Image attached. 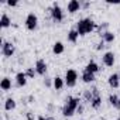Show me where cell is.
<instances>
[{
	"instance_id": "cell-1",
	"label": "cell",
	"mask_w": 120,
	"mask_h": 120,
	"mask_svg": "<svg viewBox=\"0 0 120 120\" xmlns=\"http://www.w3.org/2000/svg\"><path fill=\"white\" fill-rule=\"evenodd\" d=\"M79 105H81V99L78 96H67L65 103H64V106L61 109L62 116L64 117H72L76 113V109H78Z\"/></svg>"
},
{
	"instance_id": "cell-2",
	"label": "cell",
	"mask_w": 120,
	"mask_h": 120,
	"mask_svg": "<svg viewBox=\"0 0 120 120\" xmlns=\"http://www.w3.org/2000/svg\"><path fill=\"white\" fill-rule=\"evenodd\" d=\"M75 28L79 33V35H86V34H90L93 30H96L98 26L90 17H85V19H81V20L76 21V27Z\"/></svg>"
},
{
	"instance_id": "cell-3",
	"label": "cell",
	"mask_w": 120,
	"mask_h": 120,
	"mask_svg": "<svg viewBox=\"0 0 120 120\" xmlns=\"http://www.w3.org/2000/svg\"><path fill=\"white\" fill-rule=\"evenodd\" d=\"M48 11H49V17H51V20H52L54 23H61V21L64 20V11H62L61 7H59L58 3H54V4L48 9Z\"/></svg>"
},
{
	"instance_id": "cell-4",
	"label": "cell",
	"mask_w": 120,
	"mask_h": 120,
	"mask_svg": "<svg viewBox=\"0 0 120 120\" xmlns=\"http://www.w3.org/2000/svg\"><path fill=\"white\" fill-rule=\"evenodd\" d=\"M2 42V55L4 58H11L16 54V45L11 41H4V40H0Z\"/></svg>"
},
{
	"instance_id": "cell-5",
	"label": "cell",
	"mask_w": 120,
	"mask_h": 120,
	"mask_svg": "<svg viewBox=\"0 0 120 120\" xmlns=\"http://www.w3.org/2000/svg\"><path fill=\"white\" fill-rule=\"evenodd\" d=\"M65 86L67 88H75L76 86V82H78V72L75 69H68L65 72Z\"/></svg>"
},
{
	"instance_id": "cell-6",
	"label": "cell",
	"mask_w": 120,
	"mask_h": 120,
	"mask_svg": "<svg viewBox=\"0 0 120 120\" xmlns=\"http://www.w3.org/2000/svg\"><path fill=\"white\" fill-rule=\"evenodd\" d=\"M24 24H26V28L28 31H35L37 27H38V17H37V14L35 13H28L27 17H26Z\"/></svg>"
},
{
	"instance_id": "cell-7",
	"label": "cell",
	"mask_w": 120,
	"mask_h": 120,
	"mask_svg": "<svg viewBox=\"0 0 120 120\" xmlns=\"http://www.w3.org/2000/svg\"><path fill=\"white\" fill-rule=\"evenodd\" d=\"M35 71H37V75H40V76H47V72H48V65H47V62L44 61V59H37L35 61Z\"/></svg>"
},
{
	"instance_id": "cell-8",
	"label": "cell",
	"mask_w": 120,
	"mask_h": 120,
	"mask_svg": "<svg viewBox=\"0 0 120 120\" xmlns=\"http://www.w3.org/2000/svg\"><path fill=\"white\" fill-rule=\"evenodd\" d=\"M102 62H103V65L107 67V68L113 67L114 62H116V55H114V52H112V51L105 52V54L102 55Z\"/></svg>"
},
{
	"instance_id": "cell-9",
	"label": "cell",
	"mask_w": 120,
	"mask_h": 120,
	"mask_svg": "<svg viewBox=\"0 0 120 120\" xmlns=\"http://www.w3.org/2000/svg\"><path fill=\"white\" fill-rule=\"evenodd\" d=\"M107 85H109L112 89H119V88H120V78H119V74H117V72L109 75V78H107Z\"/></svg>"
},
{
	"instance_id": "cell-10",
	"label": "cell",
	"mask_w": 120,
	"mask_h": 120,
	"mask_svg": "<svg viewBox=\"0 0 120 120\" xmlns=\"http://www.w3.org/2000/svg\"><path fill=\"white\" fill-rule=\"evenodd\" d=\"M14 79H16V86L17 88H24L27 85V76H26V72H23V71L17 72Z\"/></svg>"
},
{
	"instance_id": "cell-11",
	"label": "cell",
	"mask_w": 120,
	"mask_h": 120,
	"mask_svg": "<svg viewBox=\"0 0 120 120\" xmlns=\"http://www.w3.org/2000/svg\"><path fill=\"white\" fill-rule=\"evenodd\" d=\"M81 9H82V6H81V2H78V0H71V2H68V4H67V10H68L69 14H75Z\"/></svg>"
},
{
	"instance_id": "cell-12",
	"label": "cell",
	"mask_w": 120,
	"mask_h": 120,
	"mask_svg": "<svg viewBox=\"0 0 120 120\" xmlns=\"http://www.w3.org/2000/svg\"><path fill=\"white\" fill-rule=\"evenodd\" d=\"M83 71H85V72H90V74H95V75H96L98 72H100V71H102V68H100L95 61H89V62L86 64V67L83 68Z\"/></svg>"
},
{
	"instance_id": "cell-13",
	"label": "cell",
	"mask_w": 120,
	"mask_h": 120,
	"mask_svg": "<svg viewBox=\"0 0 120 120\" xmlns=\"http://www.w3.org/2000/svg\"><path fill=\"white\" fill-rule=\"evenodd\" d=\"M64 86H65V81H64V78H61V76H55L54 78V83H52V88L56 90V92H61L62 89H64Z\"/></svg>"
},
{
	"instance_id": "cell-14",
	"label": "cell",
	"mask_w": 120,
	"mask_h": 120,
	"mask_svg": "<svg viewBox=\"0 0 120 120\" xmlns=\"http://www.w3.org/2000/svg\"><path fill=\"white\" fill-rule=\"evenodd\" d=\"M64 52H65V45H64V42H61V41L54 42V45H52V54H54V55H61V54H64Z\"/></svg>"
},
{
	"instance_id": "cell-15",
	"label": "cell",
	"mask_w": 120,
	"mask_h": 120,
	"mask_svg": "<svg viewBox=\"0 0 120 120\" xmlns=\"http://www.w3.org/2000/svg\"><path fill=\"white\" fill-rule=\"evenodd\" d=\"M109 103H110V106H113L116 110H120V98L116 95V93H110L109 95Z\"/></svg>"
},
{
	"instance_id": "cell-16",
	"label": "cell",
	"mask_w": 120,
	"mask_h": 120,
	"mask_svg": "<svg viewBox=\"0 0 120 120\" xmlns=\"http://www.w3.org/2000/svg\"><path fill=\"white\" fill-rule=\"evenodd\" d=\"M100 40H102L105 44H112V42L116 40V35H114L112 31H106V33H103V34L100 35Z\"/></svg>"
},
{
	"instance_id": "cell-17",
	"label": "cell",
	"mask_w": 120,
	"mask_h": 120,
	"mask_svg": "<svg viewBox=\"0 0 120 120\" xmlns=\"http://www.w3.org/2000/svg\"><path fill=\"white\" fill-rule=\"evenodd\" d=\"M16 107H17V102L13 98H7L4 100V110L6 112H13Z\"/></svg>"
},
{
	"instance_id": "cell-18",
	"label": "cell",
	"mask_w": 120,
	"mask_h": 120,
	"mask_svg": "<svg viewBox=\"0 0 120 120\" xmlns=\"http://www.w3.org/2000/svg\"><path fill=\"white\" fill-rule=\"evenodd\" d=\"M78 38H79V33L76 31V28H71V30L68 31V34H67V40H68L69 42L75 44V42L78 41Z\"/></svg>"
},
{
	"instance_id": "cell-19",
	"label": "cell",
	"mask_w": 120,
	"mask_h": 120,
	"mask_svg": "<svg viewBox=\"0 0 120 120\" xmlns=\"http://www.w3.org/2000/svg\"><path fill=\"white\" fill-rule=\"evenodd\" d=\"M81 79H82L83 83H93V82L96 81V76H95V74H90V72H85V71H83Z\"/></svg>"
},
{
	"instance_id": "cell-20",
	"label": "cell",
	"mask_w": 120,
	"mask_h": 120,
	"mask_svg": "<svg viewBox=\"0 0 120 120\" xmlns=\"http://www.w3.org/2000/svg\"><path fill=\"white\" fill-rule=\"evenodd\" d=\"M11 79L9 78V76H4L3 79H2V82H0V88H2V90L3 92H7V90H10L11 89Z\"/></svg>"
},
{
	"instance_id": "cell-21",
	"label": "cell",
	"mask_w": 120,
	"mask_h": 120,
	"mask_svg": "<svg viewBox=\"0 0 120 120\" xmlns=\"http://www.w3.org/2000/svg\"><path fill=\"white\" fill-rule=\"evenodd\" d=\"M0 27H2V28H9V27H11V19H10L6 13L2 14V19H0Z\"/></svg>"
},
{
	"instance_id": "cell-22",
	"label": "cell",
	"mask_w": 120,
	"mask_h": 120,
	"mask_svg": "<svg viewBox=\"0 0 120 120\" xmlns=\"http://www.w3.org/2000/svg\"><path fill=\"white\" fill-rule=\"evenodd\" d=\"M90 107H92L93 110H99V109L102 107V95L93 96V99H92V102H90Z\"/></svg>"
},
{
	"instance_id": "cell-23",
	"label": "cell",
	"mask_w": 120,
	"mask_h": 120,
	"mask_svg": "<svg viewBox=\"0 0 120 120\" xmlns=\"http://www.w3.org/2000/svg\"><path fill=\"white\" fill-rule=\"evenodd\" d=\"M82 99H83L85 103H89V105H90V102H92V99H93L92 90H90V89H85L83 93H82Z\"/></svg>"
},
{
	"instance_id": "cell-24",
	"label": "cell",
	"mask_w": 120,
	"mask_h": 120,
	"mask_svg": "<svg viewBox=\"0 0 120 120\" xmlns=\"http://www.w3.org/2000/svg\"><path fill=\"white\" fill-rule=\"evenodd\" d=\"M107 28H109V23H107V21H103V23H100V24L98 26V28H96V30H98V34H99V35H102L103 33L109 31Z\"/></svg>"
},
{
	"instance_id": "cell-25",
	"label": "cell",
	"mask_w": 120,
	"mask_h": 120,
	"mask_svg": "<svg viewBox=\"0 0 120 120\" xmlns=\"http://www.w3.org/2000/svg\"><path fill=\"white\" fill-rule=\"evenodd\" d=\"M24 72H26V76H27L28 79H34V78L37 76V71H35V68H27Z\"/></svg>"
},
{
	"instance_id": "cell-26",
	"label": "cell",
	"mask_w": 120,
	"mask_h": 120,
	"mask_svg": "<svg viewBox=\"0 0 120 120\" xmlns=\"http://www.w3.org/2000/svg\"><path fill=\"white\" fill-rule=\"evenodd\" d=\"M42 83H44V86H45L47 89H49V88H52L54 78H49V76L47 75V76H44V81H42Z\"/></svg>"
},
{
	"instance_id": "cell-27",
	"label": "cell",
	"mask_w": 120,
	"mask_h": 120,
	"mask_svg": "<svg viewBox=\"0 0 120 120\" xmlns=\"http://www.w3.org/2000/svg\"><path fill=\"white\" fill-rule=\"evenodd\" d=\"M105 48H106V44H105L102 40H100V41H99V42L95 45V49H96V51H103Z\"/></svg>"
},
{
	"instance_id": "cell-28",
	"label": "cell",
	"mask_w": 120,
	"mask_h": 120,
	"mask_svg": "<svg viewBox=\"0 0 120 120\" xmlns=\"http://www.w3.org/2000/svg\"><path fill=\"white\" fill-rule=\"evenodd\" d=\"M26 120H37V117H35V114H34L33 110H28L26 113Z\"/></svg>"
},
{
	"instance_id": "cell-29",
	"label": "cell",
	"mask_w": 120,
	"mask_h": 120,
	"mask_svg": "<svg viewBox=\"0 0 120 120\" xmlns=\"http://www.w3.org/2000/svg\"><path fill=\"white\" fill-rule=\"evenodd\" d=\"M55 109H56V107H55V105H54L52 102H49V103L47 105V112H48V113H54Z\"/></svg>"
},
{
	"instance_id": "cell-30",
	"label": "cell",
	"mask_w": 120,
	"mask_h": 120,
	"mask_svg": "<svg viewBox=\"0 0 120 120\" xmlns=\"http://www.w3.org/2000/svg\"><path fill=\"white\" fill-rule=\"evenodd\" d=\"M9 7H16L17 4H19V2L17 0H7V3H6Z\"/></svg>"
},
{
	"instance_id": "cell-31",
	"label": "cell",
	"mask_w": 120,
	"mask_h": 120,
	"mask_svg": "<svg viewBox=\"0 0 120 120\" xmlns=\"http://www.w3.org/2000/svg\"><path fill=\"white\" fill-rule=\"evenodd\" d=\"M90 90H92V95H93V96H99V95H100V92H99V88H98V86H92V88H90Z\"/></svg>"
},
{
	"instance_id": "cell-32",
	"label": "cell",
	"mask_w": 120,
	"mask_h": 120,
	"mask_svg": "<svg viewBox=\"0 0 120 120\" xmlns=\"http://www.w3.org/2000/svg\"><path fill=\"white\" fill-rule=\"evenodd\" d=\"M83 112H85V106H83V103H81L78 106V109H76V113L78 114H83Z\"/></svg>"
},
{
	"instance_id": "cell-33",
	"label": "cell",
	"mask_w": 120,
	"mask_h": 120,
	"mask_svg": "<svg viewBox=\"0 0 120 120\" xmlns=\"http://www.w3.org/2000/svg\"><path fill=\"white\" fill-rule=\"evenodd\" d=\"M81 6H82L83 10H88L90 7V2H81Z\"/></svg>"
},
{
	"instance_id": "cell-34",
	"label": "cell",
	"mask_w": 120,
	"mask_h": 120,
	"mask_svg": "<svg viewBox=\"0 0 120 120\" xmlns=\"http://www.w3.org/2000/svg\"><path fill=\"white\" fill-rule=\"evenodd\" d=\"M27 102L28 103H35V96L34 95H28L27 96Z\"/></svg>"
},
{
	"instance_id": "cell-35",
	"label": "cell",
	"mask_w": 120,
	"mask_h": 120,
	"mask_svg": "<svg viewBox=\"0 0 120 120\" xmlns=\"http://www.w3.org/2000/svg\"><path fill=\"white\" fill-rule=\"evenodd\" d=\"M45 120H55L54 116H45Z\"/></svg>"
},
{
	"instance_id": "cell-36",
	"label": "cell",
	"mask_w": 120,
	"mask_h": 120,
	"mask_svg": "<svg viewBox=\"0 0 120 120\" xmlns=\"http://www.w3.org/2000/svg\"><path fill=\"white\" fill-rule=\"evenodd\" d=\"M37 120H45V116H41L40 114V116H37Z\"/></svg>"
},
{
	"instance_id": "cell-37",
	"label": "cell",
	"mask_w": 120,
	"mask_h": 120,
	"mask_svg": "<svg viewBox=\"0 0 120 120\" xmlns=\"http://www.w3.org/2000/svg\"><path fill=\"white\" fill-rule=\"evenodd\" d=\"M117 74H119V78H120V71H119V72H117Z\"/></svg>"
},
{
	"instance_id": "cell-38",
	"label": "cell",
	"mask_w": 120,
	"mask_h": 120,
	"mask_svg": "<svg viewBox=\"0 0 120 120\" xmlns=\"http://www.w3.org/2000/svg\"><path fill=\"white\" fill-rule=\"evenodd\" d=\"M116 120H120V116H119V117H117V119H116Z\"/></svg>"
},
{
	"instance_id": "cell-39",
	"label": "cell",
	"mask_w": 120,
	"mask_h": 120,
	"mask_svg": "<svg viewBox=\"0 0 120 120\" xmlns=\"http://www.w3.org/2000/svg\"><path fill=\"white\" fill-rule=\"evenodd\" d=\"M79 120H83V119H79Z\"/></svg>"
}]
</instances>
